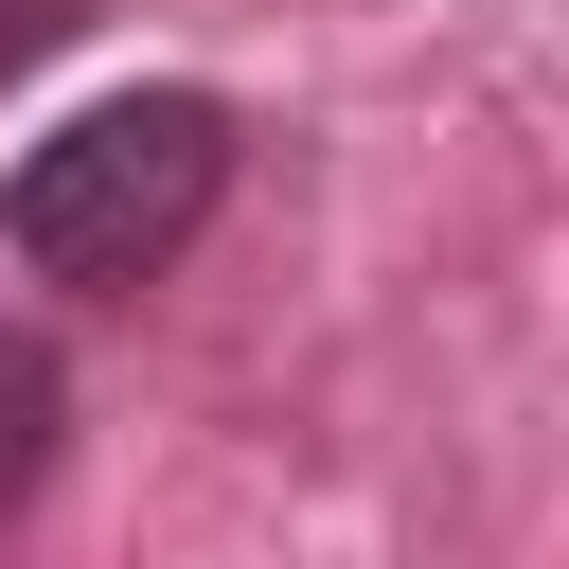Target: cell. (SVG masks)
<instances>
[{
  "label": "cell",
  "mask_w": 569,
  "mask_h": 569,
  "mask_svg": "<svg viewBox=\"0 0 569 569\" xmlns=\"http://www.w3.org/2000/svg\"><path fill=\"white\" fill-rule=\"evenodd\" d=\"M53 445H71V373H53L36 320H0V516L53 480Z\"/></svg>",
  "instance_id": "7a4b0ae2"
},
{
  "label": "cell",
  "mask_w": 569,
  "mask_h": 569,
  "mask_svg": "<svg viewBox=\"0 0 569 569\" xmlns=\"http://www.w3.org/2000/svg\"><path fill=\"white\" fill-rule=\"evenodd\" d=\"M71 18H89V0H0V71H36V53L71 36Z\"/></svg>",
  "instance_id": "3957f363"
},
{
  "label": "cell",
  "mask_w": 569,
  "mask_h": 569,
  "mask_svg": "<svg viewBox=\"0 0 569 569\" xmlns=\"http://www.w3.org/2000/svg\"><path fill=\"white\" fill-rule=\"evenodd\" d=\"M213 196H231V107H213V89H107V107H71L53 142H18L0 249H18L36 284H71V302H124V284H160V267L213 231Z\"/></svg>",
  "instance_id": "6da1fadb"
}]
</instances>
